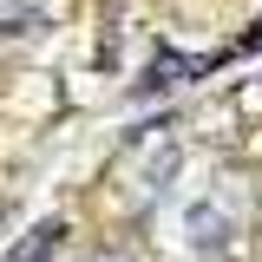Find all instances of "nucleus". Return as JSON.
<instances>
[{"label": "nucleus", "mask_w": 262, "mask_h": 262, "mask_svg": "<svg viewBox=\"0 0 262 262\" xmlns=\"http://www.w3.org/2000/svg\"><path fill=\"white\" fill-rule=\"evenodd\" d=\"M39 27V0H0V33H33Z\"/></svg>", "instance_id": "1"}, {"label": "nucleus", "mask_w": 262, "mask_h": 262, "mask_svg": "<svg viewBox=\"0 0 262 262\" xmlns=\"http://www.w3.org/2000/svg\"><path fill=\"white\" fill-rule=\"evenodd\" d=\"M98 262H118V256H98Z\"/></svg>", "instance_id": "2"}]
</instances>
